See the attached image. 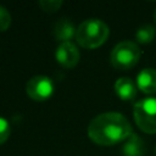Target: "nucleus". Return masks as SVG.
<instances>
[{"mask_svg":"<svg viewBox=\"0 0 156 156\" xmlns=\"http://www.w3.org/2000/svg\"><path fill=\"white\" fill-rule=\"evenodd\" d=\"M133 134L129 121L119 112H104L94 117L88 126L89 138L99 145L110 146L127 140Z\"/></svg>","mask_w":156,"mask_h":156,"instance_id":"f257e3e1","label":"nucleus"},{"mask_svg":"<svg viewBox=\"0 0 156 156\" xmlns=\"http://www.w3.org/2000/svg\"><path fill=\"white\" fill-rule=\"evenodd\" d=\"M155 156H156V146H155Z\"/></svg>","mask_w":156,"mask_h":156,"instance_id":"dca6fc26","label":"nucleus"},{"mask_svg":"<svg viewBox=\"0 0 156 156\" xmlns=\"http://www.w3.org/2000/svg\"><path fill=\"white\" fill-rule=\"evenodd\" d=\"M155 34H156V28L155 26L152 24H144L141 26L136 33H135V39L138 43H141V44H147L150 41L154 40L155 38Z\"/></svg>","mask_w":156,"mask_h":156,"instance_id":"9b49d317","label":"nucleus"},{"mask_svg":"<svg viewBox=\"0 0 156 156\" xmlns=\"http://www.w3.org/2000/svg\"><path fill=\"white\" fill-rule=\"evenodd\" d=\"M154 22H155V26H156V9H155V12H154Z\"/></svg>","mask_w":156,"mask_h":156,"instance_id":"2eb2a0df","label":"nucleus"},{"mask_svg":"<svg viewBox=\"0 0 156 156\" xmlns=\"http://www.w3.org/2000/svg\"><path fill=\"white\" fill-rule=\"evenodd\" d=\"M146 147L144 140L135 133H133L122 146L123 156H145Z\"/></svg>","mask_w":156,"mask_h":156,"instance_id":"9d476101","label":"nucleus"},{"mask_svg":"<svg viewBox=\"0 0 156 156\" xmlns=\"http://www.w3.org/2000/svg\"><path fill=\"white\" fill-rule=\"evenodd\" d=\"M27 95L37 101H44L52 95L54 83L46 76H34L26 84Z\"/></svg>","mask_w":156,"mask_h":156,"instance_id":"39448f33","label":"nucleus"},{"mask_svg":"<svg viewBox=\"0 0 156 156\" xmlns=\"http://www.w3.org/2000/svg\"><path fill=\"white\" fill-rule=\"evenodd\" d=\"M11 24V15L6 7L0 5V32L6 30Z\"/></svg>","mask_w":156,"mask_h":156,"instance_id":"ddd939ff","label":"nucleus"},{"mask_svg":"<svg viewBox=\"0 0 156 156\" xmlns=\"http://www.w3.org/2000/svg\"><path fill=\"white\" fill-rule=\"evenodd\" d=\"M52 33L56 40H60L61 43H66L69 41L73 37L76 38L77 28L68 18H61L55 23Z\"/></svg>","mask_w":156,"mask_h":156,"instance_id":"6e6552de","label":"nucleus"},{"mask_svg":"<svg viewBox=\"0 0 156 156\" xmlns=\"http://www.w3.org/2000/svg\"><path fill=\"white\" fill-rule=\"evenodd\" d=\"M55 57L56 61L65 68H73L79 61V50L71 41L61 43L56 48Z\"/></svg>","mask_w":156,"mask_h":156,"instance_id":"423d86ee","label":"nucleus"},{"mask_svg":"<svg viewBox=\"0 0 156 156\" xmlns=\"http://www.w3.org/2000/svg\"><path fill=\"white\" fill-rule=\"evenodd\" d=\"M133 116L140 130L149 134L156 133V98L138 100L133 107Z\"/></svg>","mask_w":156,"mask_h":156,"instance_id":"20e7f679","label":"nucleus"},{"mask_svg":"<svg viewBox=\"0 0 156 156\" xmlns=\"http://www.w3.org/2000/svg\"><path fill=\"white\" fill-rule=\"evenodd\" d=\"M62 5L61 0H41L39 1V6L46 12H55Z\"/></svg>","mask_w":156,"mask_h":156,"instance_id":"f8f14e48","label":"nucleus"},{"mask_svg":"<svg viewBox=\"0 0 156 156\" xmlns=\"http://www.w3.org/2000/svg\"><path fill=\"white\" fill-rule=\"evenodd\" d=\"M141 51L139 45L130 40L119 41L111 51V65L117 69H129L134 67L139 58Z\"/></svg>","mask_w":156,"mask_h":156,"instance_id":"7ed1b4c3","label":"nucleus"},{"mask_svg":"<svg viewBox=\"0 0 156 156\" xmlns=\"http://www.w3.org/2000/svg\"><path fill=\"white\" fill-rule=\"evenodd\" d=\"M136 87L144 94L156 93V69L155 68H143L136 77Z\"/></svg>","mask_w":156,"mask_h":156,"instance_id":"0eeeda50","label":"nucleus"},{"mask_svg":"<svg viewBox=\"0 0 156 156\" xmlns=\"http://www.w3.org/2000/svg\"><path fill=\"white\" fill-rule=\"evenodd\" d=\"M10 133H11V128L7 119H5L4 117H0V144L7 140V138L10 136Z\"/></svg>","mask_w":156,"mask_h":156,"instance_id":"4468645a","label":"nucleus"},{"mask_svg":"<svg viewBox=\"0 0 156 156\" xmlns=\"http://www.w3.org/2000/svg\"><path fill=\"white\" fill-rule=\"evenodd\" d=\"M136 85L129 77H121L115 82V91L122 100H133L136 96Z\"/></svg>","mask_w":156,"mask_h":156,"instance_id":"1a4fd4ad","label":"nucleus"},{"mask_svg":"<svg viewBox=\"0 0 156 156\" xmlns=\"http://www.w3.org/2000/svg\"><path fill=\"white\" fill-rule=\"evenodd\" d=\"M108 34V26L104 21L99 18H88L78 26L76 40L85 49H95L106 41Z\"/></svg>","mask_w":156,"mask_h":156,"instance_id":"f03ea898","label":"nucleus"}]
</instances>
